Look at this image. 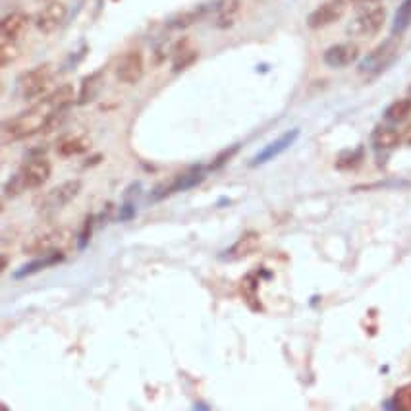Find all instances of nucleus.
<instances>
[{
    "label": "nucleus",
    "mask_w": 411,
    "mask_h": 411,
    "mask_svg": "<svg viewBox=\"0 0 411 411\" xmlns=\"http://www.w3.org/2000/svg\"><path fill=\"white\" fill-rule=\"evenodd\" d=\"M103 81H104L103 72H97V74L87 76L86 79L81 81V87H79L77 103L79 104L93 103L95 99H97V95L101 93V89H103Z\"/></svg>",
    "instance_id": "nucleus-16"
},
{
    "label": "nucleus",
    "mask_w": 411,
    "mask_h": 411,
    "mask_svg": "<svg viewBox=\"0 0 411 411\" xmlns=\"http://www.w3.org/2000/svg\"><path fill=\"white\" fill-rule=\"evenodd\" d=\"M338 2H342V4H348V2H357V0H338Z\"/></svg>",
    "instance_id": "nucleus-30"
},
{
    "label": "nucleus",
    "mask_w": 411,
    "mask_h": 411,
    "mask_svg": "<svg viewBox=\"0 0 411 411\" xmlns=\"http://www.w3.org/2000/svg\"><path fill=\"white\" fill-rule=\"evenodd\" d=\"M411 26V0H403L400 4V8L396 12L394 16V24H392V31L394 35L403 33L408 27Z\"/></svg>",
    "instance_id": "nucleus-23"
},
{
    "label": "nucleus",
    "mask_w": 411,
    "mask_h": 411,
    "mask_svg": "<svg viewBox=\"0 0 411 411\" xmlns=\"http://www.w3.org/2000/svg\"><path fill=\"white\" fill-rule=\"evenodd\" d=\"M198 51L195 49H191V45H189V39H178V41H174L172 45V70L174 72H184V70H188L189 66H193L195 61H198Z\"/></svg>",
    "instance_id": "nucleus-13"
},
{
    "label": "nucleus",
    "mask_w": 411,
    "mask_h": 411,
    "mask_svg": "<svg viewBox=\"0 0 411 411\" xmlns=\"http://www.w3.org/2000/svg\"><path fill=\"white\" fill-rule=\"evenodd\" d=\"M398 49H400V41L398 39H394V37L392 39H386L385 43L378 45L375 51H371L365 56V61L361 62L360 66V74L367 77L380 76L394 62Z\"/></svg>",
    "instance_id": "nucleus-4"
},
{
    "label": "nucleus",
    "mask_w": 411,
    "mask_h": 411,
    "mask_svg": "<svg viewBox=\"0 0 411 411\" xmlns=\"http://www.w3.org/2000/svg\"><path fill=\"white\" fill-rule=\"evenodd\" d=\"M298 134H300L298 129H291V131H286L284 136L278 137L274 143H271L268 147H265V149H263V151H261V153H259L257 156L253 159V166H259V164L268 163V161H273L274 156H278L280 153H284V151H286V149H288V147H290L291 143L298 139Z\"/></svg>",
    "instance_id": "nucleus-14"
},
{
    "label": "nucleus",
    "mask_w": 411,
    "mask_h": 411,
    "mask_svg": "<svg viewBox=\"0 0 411 411\" xmlns=\"http://www.w3.org/2000/svg\"><path fill=\"white\" fill-rule=\"evenodd\" d=\"M344 14V4L338 2V0H332V2H326V4H321L319 8H315L307 16V26L311 29H323V27H328L330 24L338 22Z\"/></svg>",
    "instance_id": "nucleus-11"
},
{
    "label": "nucleus",
    "mask_w": 411,
    "mask_h": 411,
    "mask_svg": "<svg viewBox=\"0 0 411 411\" xmlns=\"http://www.w3.org/2000/svg\"><path fill=\"white\" fill-rule=\"evenodd\" d=\"M52 81H54V72L51 64H41L37 68L27 70L26 74L19 77V95L27 103L43 101L45 97L51 93Z\"/></svg>",
    "instance_id": "nucleus-3"
},
{
    "label": "nucleus",
    "mask_w": 411,
    "mask_h": 411,
    "mask_svg": "<svg viewBox=\"0 0 411 411\" xmlns=\"http://www.w3.org/2000/svg\"><path fill=\"white\" fill-rule=\"evenodd\" d=\"M385 22L386 8H382V6H369V8L357 14V17L348 27V31L351 35H357V37H373V35H377L382 29Z\"/></svg>",
    "instance_id": "nucleus-6"
},
{
    "label": "nucleus",
    "mask_w": 411,
    "mask_h": 411,
    "mask_svg": "<svg viewBox=\"0 0 411 411\" xmlns=\"http://www.w3.org/2000/svg\"><path fill=\"white\" fill-rule=\"evenodd\" d=\"M74 101H76V87L72 86V83H66V86L51 91L41 103L51 112H62L64 108H68Z\"/></svg>",
    "instance_id": "nucleus-15"
},
{
    "label": "nucleus",
    "mask_w": 411,
    "mask_h": 411,
    "mask_svg": "<svg viewBox=\"0 0 411 411\" xmlns=\"http://www.w3.org/2000/svg\"><path fill=\"white\" fill-rule=\"evenodd\" d=\"M66 6L58 2H51V4H43V8L37 12L33 24L37 27V31L43 35H51L54 31H58L66 19Z\"/></svg>",
    "instance_id": "nucleus-8"
},
{
    "label": "nucleus",
    "mask_w": 411,
    "mask_h": 411,
    "mask_svg": "<svg viewBox=\"0 0 411 411\" xmlns=\"http://www.w3.org/2000/svg\"><path fill=\"white\" fill-rule=\"evenodd\" d=\"M61 234L58 232H45V234H39L31 240L27 241L24 245V251L27 255H45V253H51L54 243L58 241Z\"/></svg>",
    "instance_id": "nucleus-17"
},
{
    "label": "nucleus",
    "mask_w": 411,
    "mask_h": 411,
    "mask_svg": "<svg viewBox=\"0 0 411 411\" xmlns=\"http://www.w3.org/2000/svg\"><path fill=\"white\" fill-rule=\"evenodd\" d=\"M143 72H145L143 52L139 49H131L118 61L116 68H114V76L124 86H134L143 77Z\"/></svg>",
    "instance_id": "nucleus-7"
},
{
    "label": "nucleus",
    "mask_w": 411,
    "mask_h": 411,
    "mask_svg": "<svg viewBox=\"0 0 411 411\" xmlns=\"http://www.w3.org/2000/svg\"><path fill=\"white\" fill-rule=\"evenodd\" d=\"M400 141H402V136L392 126H378L373 134V145L378 151H390L396 145H400Z\"/></svg>",
    "instance_id": "nucleus-19"
},
{
    "label": "nucleus",
    "mask_w": 411,
    "mask_h": 411,
    "mask_svg": "<svg viewBox=\"0 0 411 411\" xmlns=\"http://www.w3.org/2000/svg\"><path fill=\"white\" fill-rule=\"evenodd\" d=\"M323 61L328 68H348L360 61V47L355 43H338L326 49Z\"/></svg>",
    "instance_id": "nucleus-9"
},
{
    "label": "nucleus",
    "mask_w": 411,
    "mask_h": 411,
    "mask_svg": "<svg viewBox=\"0 0 411 411\" xmlns=\"http://www.w3.org/2000/svg\"><path fill=\"white\" fill-rule=\"evenodd\" d=\"M29 24H31V19L27 16V12L24 10L10 12L0 22V35H2V39H8V41H19L26 35Z\"/></svg>",
    "instance_id": "nucleus-10"
},
{
    "label": "nucleus",
    "mask_w": 411,
    "mask_h": 411,
    "mask_svg": "<svg viewBox=\"0 0 411 411\" xmlns=\"http://www.w3.org/2000/svg\"><path fill=\"white\" fill-rule=\"evenodd\" d=\"M241 17V0H220L214 10V27L230 29Z\"/></svg>",
    "instance_id": "nucleus-12"
},
{
    "label": "nucleus",
    "mask_w": 411,
    "mask_h": 411,
    "mask_svg": "<svg viewBox=\"0 0 411 411\" xmlns=\"http://www.w3.org/2000/svg\"><path fill=\"white\" fill-rule=\"evenodd\" d=\"M54 128H58V120L43 103H39L33 108L22 112L17 116H12L2 124V137L6 143L24 141L27 137L49 134Z\"/></svg>",
    "instance_id": "nucleus-1"
},
{
    "label": "nucleus",
    "mask_w": 411,
    "mask_h": 411,
    "mask_svg": "<svg viewBox=\"0 0 411 411\" xmlns=\"http://www.w3.org/2000/svg\"><path fill=\"white\" fill-rule=\"evenodd\" d=\"M52 164L47 156L33 154L16 174H12L4 184V198L16 199L27 189L41 188L51 178Z\"/></svg>",
    "instance_id": "nucleus-2"
},
{
    "label": "nucleus",
    "mask_w": 411,
    "mask_h": 411,
    "mask_svg": "<svg viewBox=\"0 0 411 411\" xmlns=\"http://www.w3.org/2000/svg\"><path fill=\"white\" fill-rule=\"evenodd\" d=\"M41 4H51V2H58V0H39Z\"/></svg>",
    "instance_id": "nucleus-29"
},
{
    "label": "nucleus",
    "mask_w": 411,
    "mask_h": 411,
    "mask_svg": "<svg viewBox=\"0 0 411 411\" xmlns=\"http://www.w3.org/2000/svg\"><path fill=\"white\" fill-rule=\"evenodd\" d=\"M259 241H261V236H259L257 232H245L240 240L232 245L228 255H230V259L248 257L249 253H253L259 248Z\"/></svg>",
    "instance_id": "nucleus-21"
},
{
    "label": "nucleus",
    "mask_w": 411,
    "mask_h": 411,
    "mask_svg": "<svg viewBox=\"0 0 411 411\" xmlns=\"http://www.w3.org/2000/svg\"><path fill=\"white\" fill-rule=\"evenodd\" d=\"M394 405L398 408V410H402V411L411 410V385H405L396 390Z\"/></svg>",
    "instance_id": "nucleus-25"
},
{
    "label": "nucleus",
    "mask_w": 411,
    "mask_h": 411,
    "mask_svg": "<svg viewBox=\"0 0 411 411\" xmlns=\"http://www.w3.org/2000/svg\"><path fill=\"white\" fill-rule=\"evenodd\" d=\"M81 188H83L81 180H68L61 186H56V188H52L41 201V211L43 213H56L64 207H68L81 193Z\"/></svg>",
    "instance_id": "nucleus-5"
},
{
    "label": "nucleus",
    "mask_w": 411,
    "mask_h": 411,
    "mask_svg": "<svg viewBox=\"0 0 411 411\" xmlns=\"http://www.w3.org/2000/svg\"><path fill=\"white\" fill-rule=\"evenodd\" d=\"M363 161V151L357 149V151H350V153H344L340 159H338V168H355L357 164H361Z\"/></svg>",
    "instance_id": "nucleus-26"
},
{
    "label": "nucleus",
    "mask_w": 411,
    "mask_h": 411,
    "mask_svg": "<svg viewBox=\"0 0 411 411\" xmlns=\"http://www.w3.org/2000/svg\"><path fill=\"white\" fill-rule=\"evenodd\" d=\"M195 19H198V14H195V12H184V14H178L176 17H172L170 27L172 29H186V27L191 26Z\"/></svg>",
    "instance_id": "nucleus-27"
},
{
    "label": "nucleus",
    "mask_w": 411,
    "mask_h": 411,
    "mask_svg": "<svg viewBox=\"0 0 411 411\" xmlns=\"http://www.w3.org/2000/svg\"><path fill=\"white\" fill-rule=\"evenodd\" d=\"M87 149H89V143H87L86 137L81 136H66L56 143V153L64 156V159L76 156V154H83Z\"/></svg>",
    "instance_id": "nucleus-20"
},
{
    "label": "nucleus",
    "mask_w": 411,
    "mask_h": 411,
    "mask_svg": "<svg viewBox=\"0 0 411 411\" xmlns=\"http://www.w3.org/2000/svg\"><path fill=\"white\" fill-rule=\"evenodd\" d=\"M403 141H405L408 145H411V126L405 129V134H403Z\"/></svg>",
    "instance_id": "nucleus-28"
},
{
    "label": "nucleus",
    "mask_w": 411,
    "mask_h": 411,
    "mask_svg": "<svg viewBox=\"0 0 411 411\" xmlns=\"http://www.w3.org/2000/svg\"><path fill=\"white\" fill-rule=\"evenodd\" d=\"M17 56H19V41L2 39L0 41V64H2V68H8Z\"/></svg>",
    "instance_id": "nucleus-24"
},
{
    "label": "nucleus",
    "mask_w": 411,
    "mask_h": 411,
    "mask_svg": "<svg viewBox=\"0 0 411 411\" xmlns=\"http://www.w3.org/2000/svg\"><path fill=\"white\" fill-rule=\"evenodd\" d=\"M411 114V99H398L394 103L390 104L385 111V120L392 122V124H398V122H403L410 118Z\"/></svg>",
    "instance_id": "nucleus-22"
},
{
    "label": "nucleus",
    "mask_w": 411,
    "mask_h": 411,
    "mask_svg": "<svg viewBox=\"0 0 411 411\" xmlns=\"http://www.w3.org/2000/svg\"><path fill=\"white\" fill-rule=\"evenodd\" d=\"M61 261H64V253L51 251V253L39 255V257H35L31 263H27L26 266H22V268L17 271L16 278H26V276H29V274H37L39 271L49 268V266H54L56 263H61Z\"/></svg>",
    "instance_id": "nucleus-18"
}]
</instances>
